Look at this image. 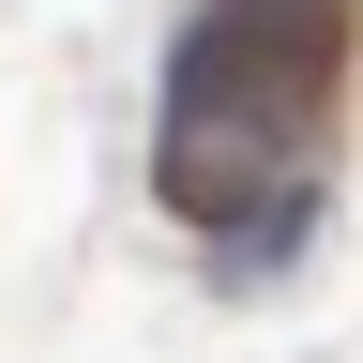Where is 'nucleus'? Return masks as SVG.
Returning a JSON list of instances; mask_svg holds the SVG:
<instances>
[{"mask_svg":"<svg viewBox=\"0 0 363 363\" xmlns=\"http://www.w3.org/2000/svg\"><path fill=\"white\" fill-rule=\"evenodd\" d=\"M348 61V0H227V16L182 30L167 61V106L182 121H227V136H288Z\"/></svg>","mask_w":363,"mask_h":363,"instance_id":"1","label":"nucleus"}]
</instances>
